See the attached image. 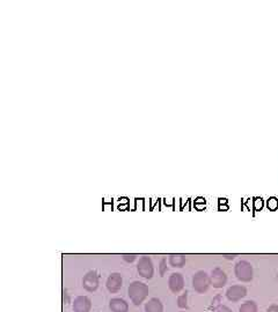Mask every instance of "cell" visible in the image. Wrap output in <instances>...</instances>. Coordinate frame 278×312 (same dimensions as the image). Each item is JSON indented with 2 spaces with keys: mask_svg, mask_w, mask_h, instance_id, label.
Returning a JSON list of instances; mask_svg holds the SVG:
<instances>
[{
  "mask_svg": "<svg viewBox=\"0 0 278 312\" xmlns=\"http://www.w3.org/2000/svg\"><path fill=\"white\" fill-rule=\"evenodd\" d=\"M128 294L130 299L135 305H140L146 297L149 296V287L147 284L143 283V282L135 281L132 283H130L128 288Z\"/></svg>",
  "mask_w": 278,
  "mask_h": 312,
  "instance_id": "obj_1",
  "label": "cell"
},
{
  "mask_svg": "<svg viewBox=\"0 0 278 312\" xmlns=\"http://www.w3.org/2000/svg\"><path fill=\"white\" fill-rule=\"evenodd\" d=\"M234 274L239 281L250 282L254 276L253 266L246 260L238 261L234 266Z\"/></svg>",
  "mask_w": 278,
  "mask_h": 312,
  "instance_id": "obj_2",
  "label": "cell"
},
{
  "mask_svg": "<svg viewBox=\"0 0 278 312\" xmlns=\"http://www.w3.org/2000/svg\"><path fill=\"white\" fill-rule=\"evenodd\" d=\"M210 286H211L210 276L204 270H198L193 278V288L195 291L198 294H204L208 291Z\"/></svg>",
  "mask_w": 278,
  "mask_h": 312,
  "instance_id": "obj_3",
  "label": "cell"
},
{
  "mask_svg": "<svg viewBox=\"0 0 278 312\" xmlns=\"http://www.w3.org/2000/svg\"><path fill=\"white\" fill-rule=\"evenodd\" d=\"M137 270L139 275L143 276L144 279H151L154 273V268H153L152 260L149 257H141L138 261Z\"/></svg>",
  "mask_w": 278,
  "mask_h": 312,
  "instance_id": "obj_4",
  "label": "cell"
},
{
  "mask_svg": "<svg viewBox=\"0 0 278 312\" xmlns=\"http://www.w3.org/2000/svg\"><path fill=\"white\" fill-rule=\"evenodd\" d=\"M247 295V288L245 286H241V284H234V286H231L226 291V297L230 302L236 303L241 301L244 297Z\"/></svg>",
  "mask_w": 278,
  "mask_h": 312,
  "instance_id": "obj_5",
  "label": "cell"
},
{
  "mask_svg": "<svg viewBox=\"0 0 278 312\" xmlns=\"http://www.w3.org/2000/svg\"><path fill=\"white\" fill-rule=\"evenodd\" d=\"M210 282H211V286L216 288V289L223 288L227 282L226 273L221 268H219V267L212 269L211 275H210Z\"/></svg>",
  "mask_w": 278,
  "mask_h": 312,
  "instance_id": "obj_6",
  "label": "cell"
},
{
  "mask_svg": "<svg viewBox=\"0 0 278 312\" xmlns=\"http://www.w3.org/2000/svg\"><path fill=\"white\" fill-rule=\"evenodd\" d=\"M82 287L90 293L95 291L99 288V275L95 270H90L82 279Z\"/></svg>",
  "mask_w": 278,
  "mask_h": 312,
  "instance_id": "obj_7",
  "label": "cell"
},
{
  "mask_svg": "<svg viewBox=\"0 0 278 312\" xmlns=\"http://www.w3.org/2000/svg\"><path fill=\"white\" fill-rule=\"evenodd\" d=\"M168 287H170L171 293L179 294L183 289V287H185L183 275L180 274V273H173L170 276V279H168Z\"/></svg>",
  "mask_w": 278,
  "mask_h": 312,
  "instance_id": "obj_8",
  "label": "cell"
},
{
  "mask_svg": "<svg viewBox=\"0 0 278 312\" xmlns=\"http://www.w3.org/2000/svg\"><path fill=\"white\" fill-rule=\"evenodd\" d=\"M122 283H123L122 275H121L120 273H111V274L108 276L106 286H107V289L109 290V293L115 294L122 288Z\"/></svg>",
  "mask_w": 278,
  "mask_h": 312,
  "instance_id": "obj_9",
  "label": "cell"
},
{
  "mask_svg": "<svg viewBox=\"0 0 278 312\" xmlns=\"http://www.w3.org/2000/svg\"><path fill=\"white\" fill-rule=\"evenodd\" d=\"M72 308L75 312H91L92 302L87 296H78L73 302Z\"/></svg>",
  "mask_w": 278,
  "mask_h": 312,
  "instance_id": "obj_10",
  "label": "cell"
},
{
  "mask_svg": "<svg viewBox=\"0 0 278 312\" xmlns=\"http://www.w3.org/2000/svg\"><path fill=\"white\" fill-rule=\"evenodd\" d=\"M109 309L111 312H128L129 311V304L126 301H124L123 298H111L109 302Z\"/></svg>",
  "mask_w": 278,
  "mask_h": 312,
  "instance_id": "obj_11",
  "label": "cell"
},
{
  "mask_svg": "<svg viewBox=\"0 0 278 312\" xmlns=\"http://www.w3.org/2000/svg\"><path fill=\"white\" fill-rule=\"evenodd\" d=\"M145 312H164V305L160 299L153 297L145 304Z\"/></svg>",
  "mask_w": 278,
  "mask_h": 312,
  "instance_id": "obj_12",
  "label": "cell"
},
{
  "mask_svg": "<svg viewBox=\"0 0 278 312\" xmlns=\"http://www.w3.org/2000/svg\"><path fill=\"white\" fill-rule=\"evenodd\" d=\"M170 264L173 267H183L185 264V257L183 254H171L170 255Z\"/></svg>",
  "mask_w": 278,
  "mask_h": 312,
  "instance_id": "obj_13",
  "label": "cell"
},
{
  "mask_svg": "<svg viewBox=\"0 0 278 312\" xmlns=\"http://www.w3.org/2000/svg\"><path fill=\"white\" fill-rule=\"evenodd\" d=\"M259 311V307L254 301H246L242 303L239 308V312H257Z\"/></svg>",
  "mask_w": 278,
  "mask_h": 312,
  "instance_id": "obj_14",
  "label": "cell"
},
{
  "mask_svg": "<svg viewBox=\"0 0 278 312\" xmlns=\"http://www.w3.org/2000/svg\"><path fill=\"white\" fill-rule=\"evenodd\" d=\"M177 307L181 309H188V293L185 291L181 296L177 297Z\"/></svg>",
  "mask_w": 278,
  "mask_h": 312,
  "instance_id": "obj_15",
  "label": "cell"
},
{
  "mask_svg": "<svg viewBox=\"0 0 278 312\" xmlns=\"http://www.w3.org/2000/svg\"><path fill=\"white\" fill-rule=\"evenodd\" d=\"M267 206L270 210H276L278 208V199L276 197H271L268 199Z\"/></svg>",
  "mask_w": 278,
  "mask_h": 312,
  "instance_id": "obj_16",
  "label": "cell"
},
{
  "mask_svg": "<svg viewBox=\"0 0 278 312\" xmlns=\"http://www.w3.org/2000/svg\"><path fill=\"white\" fill-rule=\"evenodd\" d=\"M263 208V200L261 198H254V209L261 210Z\"/></svg>",
  "mask_w": 278,
  "mask_h": 312,
  "instance_id": "obj_17",
  "label": "cell"
},
{
  "mask_svg": "<svg viewBox=\"0 0 278 312\" xmlns=\"http://www.w3.org/2000/svg\"><path fill=\"white\" fill-rule=\"evenodd\" d=\"M216 312H233L230 308H227L226 305H218V308L216 309Z\"/></svg>",
  "mask_w": 278,
  "mask_h": 312,
  "instance_id": "obj_18",
  "label": "cell"
},
{
  "mask_svg": "<svg viewBox=\"0 0 278 312\" xmlns=\"http://www.w3.org/2000/svg\"><path fill=\"white\" fill-rule=\"evenodd\" d=\"M167 270V266H166V260L162 259L160 263V275H164Z\"/></svg>",
  "mask_w": 278,
  "mask_h": 312,
  "instance_id": "obj_19",
  "label": "cell"
},
{
  "mask_svg": "<svg viewBox=\"0 0 278 312\" xmlns=\"http://www.w3.org/2000/svg\"><path fill=\"white\" fill-rule=\"evenodd\" d=\"M123 259L128 263H132L136 259V254H123Z\"/></svg>",
  "mask_w": 278,
  "mask_h": 312,
  "instance_id": "obj_20",
  "label": "cell"
},
{
  "mask_svg": "<svg viewBox=\"0 0 278 312\" xmlns=\"http://www.w3.org/2000/svg\"><path fill=\"white\" fill-rule=\"evenodd\" d=\"M267 312H278V305L277 304L270 305V307L267 309Z\"/></svg>",
  "mask_w": 278,
  "mask_h": 312,
  "instance_id": "obj_21",
  "label": "cell"
},
{
  "mask_svg": "<svg viewBox=\"0 0 278 312\" xmlns=\"http://www.w3.org/2000/svg\"><path fill=\"white\" fill-rule=\"evenodd\" d=\"M224 257L226 258V259H234L236 254H224Z\"/></svg>",
  "mask_w": 278,
  "mask_h": 312,
  "instance_id": "obj_22",
  "label": "cell"
},
{
  "mask_svg": "<svg viewBox=\"0 0 278 312\" xmlns=\"http://www.w3.org/2000/svg\"><path fill=\"white\" fill-rule=\"evenodd\" d=\"M277 279H278V274H277Z\"/></svg>",
  "mask_w": 278,
  "mask_h": 312,
  "instance_id": "obj_23",
  "label": "cell"
},
{
  "mask_svg": "<svg viewBox=\"0 0 278 312\" xmlns=\"http://www.w3.org/2000/svg\"><path fill=\"white\" fill-rule=\"evenodd\" d=\"M181 312H185V311H181Z\"/></svg>",
  "mask_w": 278,
  "mask_h": 312,
  "instance_id": "obj_24",
  "label": "cell"
}]
</instances>
